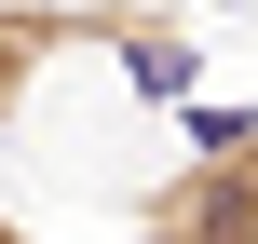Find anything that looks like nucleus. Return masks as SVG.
Masks as SVG:
<instances>
[{
    "label": "nucleus",
    "mask_w": 258,
    "mask_h": 244,
    "mask_svg": "<svg viewBox=\"0 0 258 244\" xmlns=\"http://www.w3.org/2000/svg\"><path fill=\"white\" fill-rule=\"evenodd\" d=\"M136 244H258V109H190V149L122 190Z\"/></svg>",
    "instance_id": "1"
},
{
    "label": "nucleus",
    "mask_w": 258,
    "mask_h": 244,
    "mask_svg": "<svg viewBox=\"0 0 258 244\" xmlns=\"http://www.w3.org/2000/svg\"><path fill=\"white\" fill-rule=\"evenodd\" d=\"M0 244H54V231H27V217H0Z\"/></svg>",
    "instance_id": "2"
}]
</instances>
